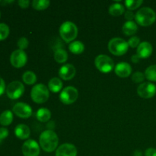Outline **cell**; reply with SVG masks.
I'll use <instances>...</instances> for the list:
<instances>
[{
  "instance_id": "34",
  "label": "cell",
  "mask_w": 156,
  "mask_h": 156,
  "mask_svg": "<svg viewBox=\"0 0 156 156\" xmlns=\"http://www.w3.org/2000/svg\"><path fill=\"white\" fill-rule=\"evenodd\" d=\"M124 16H125V18H126L127 21H132L133 18H135V15L133 14V12L132 11H129V10L125 12Z\"/></svg>"
},
{
  "instance_id": "10",
  "label": "cell",
  "mask_w": 156,
  "mask_h": 156,
  "mask_svg": "<svg viewBox=\"0 0 156 156\" xmlns=\"http://www.w3.org/2000/svg\"><path fill=\"white\" fill-rule=\"evenodd\" d=\"M156 93V86L152 82H143L137 88V94L143 98H151Z\"/></svg>"
},
{
  "instance_id": "28",
  "label": "cell",
  "mask_w": 156,
  "mask_h": 156,
  "mask_svg": "<svg viewBox=\"0 0 156 156\" xmlns=\"http://www.w3.org/2000/svg\"><path fill=\"white\" fill-rule=\"evenodd\" d=\"M143 3V0H126L125 2V5L129 11H133L140 8Z\"/></svg>"
},
{
  "instance_id": "19",
  "label": "cell",
  "mask_w": 156,
  "mask_h": 156,
  "mask_svg": "<svg viewBox=\"0 0 156 156\" xmlns=\"http://www.w3.org/2000/svg\"><path fill=\"white\" fill-rule=\"evenodd\" d=\"M36 117L40 122L47 123L51 118V112L47 108H41L37 111Z\"/></svg>"
},
{
  "instance_id": "38",
  "label": "cell",
  "mask_w": 156,
  "mask_h": 156,
  "mask_svg": "<svg viewBox=\"0 0 156 156\" xmlns=\"http://www.w3.org/2000/svg\"><path fill=\"white\" fill-rule=\"evenodd\" d=\"M140 59V58L139 57L138 55L137 54L133 55L132 57H131V60H132V62H134V63H137V62H139Z\"/></svg>"
},
{
  "instance_id": "39",
  "label": "cell",
  "mask_w": 156,
  "mask_h": 156,
  "mask_svg": "<svg viewBox=\"0 0 156 156\" xmlns=\"http://www.w3.org/2000/svg\"><path fill=\"white\" fill-rule=\"evenodd\" d=\"M133 156H143V152H142L141 150H136L133 153Z\"/></svg>"
},
{
  "instance_id": "1",
  "label": "cell",
  "mask_w": 156,
  "mask_h": 156,
  "mask_svg": "<svg viewBox=\"0 0 156 156\" xmlns=\"http://www.w3.org/2000/svg\"><path fill=\"white\" fill-rule=\"evenodd\" d=\"M40 146L47 152L56 150L59 144V138L56 133L52 129H47L41 134L39 138Z\"/></svg>"
},
{
  "instance_id": "35",
  "label": "cell",
  "mask_w": 156,
  "mask_h": 156,
  "mask_svg": "<svg viewBox=\"0 0 156 156\" xmlns=\"http://www.w3.org/2000/svg\"><path fill=\"white\" fill-rule=\"evenodd\" d=\"M18 5L21 8V9H27L30 4V1L28 0H19L18 1Z\"/></svg>"
},
{
  "instance_id": "37",
  "label": "cell",
  "mask_w": 156,
  "mask_h": 156,
  "mask_svg": "<svg viewBox=\"0 0 156 156\" xmlns=\"http://www.w3.org/2000/svg\"><path fill=\"white\" fill-rule=\"evenodd\" d=\"M5 83L2 78L0 77V95L5 92Z\"/></svg>"
},
{
  "instance_id": "2",
  "label": "cell",
  "mask_w": 156,
  "mask_h": 156,
  "mask_svg": "<svg viewBox=\"0 0 156 156\" xmlns=\"http://www.w3.org/2000/svg\"><path fill=\"white\" fill-rule=\"evenodd\" d=\"M136 23L143 27H147L153 24L156 20L155 11L149 7H143L140 9L135 15Z\"/></svg>"
},
{
  "instance_id": "24",
  "label": "cell",
  "mask_w": 156,
  "mask_h": 156,
  "mask_svg": "<svg viewBox=\"0 0 156 156\" xmlns=\"http://www.w3.org/2000/svg\"><path fill=\"white\" fill-rule=\"evenodd\" d=\"M13 121V114L11 111H5L0 114V124L9 126Z\"/></svg>"
},
{
  "instance_id": "14",
  "label": "cell",
  "mask_w": 156,
  "mask_h": 156,
  "mask_svg": "<svg viewBox=\"0 0 156 156\" xmlns=\"http://www.w3.org/2000/svg\"><path fill=\"white\" fill-rule=\"evenodd\" d=\"M76 68L72 64L63 65L59 70V76L62 79L66 81H69L76 76Z\"/></svg>"
},
{
  "instance_id": "7",
  "label": "cell",
  "mask_w": 156,
  "mask_h": 156,
  "mask_svg": "<svg viewBox=\"0 0 156 156\" xmlns=\"http://www.w3.org/2000/svg\"><path fill=\"white\" fill-rule=\"evenodd\" d=\"M79 97V91L75 87L68 86L64 88L59 94V99L65 105H72L76 101Z\"/></svg>"
},
{
  "instance_id": "6",
  "label": "cell",
  "mask_w": 156,
  "mask_h": 156,
  "mask_svg": "<svg viewBox=\"0 0 156 156\" xmlns=\"http://www.w3.org/2000/svg\"><path fill=\"white\" fill-rule=\"evenodd\" d=\"M94 65L96 68L103 73H108L114 68V60L107 55H98L94 59Z\"/></svg>"
},
{
  "instance_id": "15",
  "label": "cell",
  "mask_w": 156,
  "mask_h": 156,
  "mask_svg": "<svg viewBox=\"0 0 156 156\" xmlns=\"http://www.w3.org/2000/svg\"><path fill=\"white\" fill-rule=\"evenodd\" d=\"M152 51L153 47L152 44L148 41H143L137 47L136 54L140 59H146L152 55Z\"/></svg>"
},
{
  "instance_id": "11",
  "label": "cell",
  "mask_w": 156,
  "mask_h": 156,
  "mask_svg": "<svg viewBox=\"0 0 156 156\" xmlns=\"http://www.w3.org/2000/svg\"><path fill=\"white\" fill-rule=\"evenodd\" d=\"M27 61V56L25 52L21 50H16L13 51L10 56L11 64L15 68H21Z\"/></svg>"
},
{
  "instance_id": "17",
  "label": "cell",
  "mask_w": 156,
  "mask_h": 156,
  "mask_svg": "<svg viewBox=\"0 0 156 156\" xmlns=\"http://www.w3.org/2000/svg\"><path fill=\"white\" fill-rule=\"evenodd\" d=\"M15 134L20 140H27L30 135V128L25 124H18L15 129Z\"/></svg>"
},
{
  "instance_id": "9",
  "label": "cell",
  "mask_w": 156,
  "mask_h": 156,
  "mask_svg": "<svg viewBox=\"0 0 156 156\" xmlns=\"http://www.w3.org/2000/svg\"><path fill=\"white\" fill-rule=\"evenodd\" d=\"M41 146L34 140H27L22 146V153L24 156H39Z\"/></svg>"
},
{
  "instance_id": "16",
  "label": "cell",
  "mask_w": 156,
  "mask_h": 156,
  "mask_svg": "<svg viewBox=\"0 0 156 156\" xmlns=\"http://www.w3.org/2000/svg\"><path fill=\"white\" fill-rule=\"evenodd\" d=\"M116 75L120 78H126L132 73V67L127 62H120L114 69Z\"/></svg>"
},
{
  "instance_id": "27",
  "label": "cell",
  "mask_w": 156,
  "mask_h": 156,
  "mask_svg": "<svg viewBox=\"0 0 156 156\" xmlns=\"http://www.w3.org/2000/svg\"><path fill=\"white\" fill-rule=\"evenodd\" d=\"M145 77L151 82H156V65L149 66L145 71Z\"/></svg>"
},
{
  "instance_id": "40",
  "label": "cell",
  "mask_w": 156,
  "mask_h": 156,
  "mask_svg": "<svg viewBox=\"0 0 156 156\" xmlns=\"http://www.w3.org/2000/svg\"><path fill=\"white\" fill-rule=\"evenodd\" d=\"M0 17H1V13H0Z\"/></svg>"
},
{
  "instance_id": "20",
  "label": "cell",
  "mask_w": 156,
  "mask_h": 156,
  "mask_svg": "<svg viewBox=\"0 0 156 156\" xmlns=\"http://www.w3.org/2000/svg\"><path fill=\"white\" fill-rule=\"evenodd\" d=\"M62 82L59 78H52L48 82V88L50 91L53 93H57L62 89Z\"/></svg>"
},
{
  "instance_id": "8",
  "label": "cell",
  "mask_w": 156,
  "mask_h": 156,
  "mask_svg": "<svg viewBox=\"0 0 156 156\" xmlns=\"http://www.w3.org/2000/svg\"><path fill=\"white\" fill-rule=\"evenodd\" d=\"M6 94L11 99H18L24 92V86L19 81H13L6 88Z\"/></svg>"
},
{
  "instance_id": "23",
  "label": "cell",
  "mask_w": 156,
  "mask_h": 156,
  "mask_svg": "<svg viewBox=\"0 0 156 156\" xmlns=\"http://www.w3.org/2000/svg\"><path fill=\"white\" fill-rule=\"evenodd\" d=\"M108 12H109V14H111L113 16H120L122 14L125 13L124 6L120 3H114V4L111 5Z\"/></svg>"
},
{
  "instance_id": "3",
  "label": "cell",
  "mask_w": 156,
  "mask_h": 156,
  "mask_svg": "<svg viewBox=\"0 0 156 156\" xmlns=\"http://www.w3.org/2000/svg\"><path fill=\"white\" fill-rule=\"evenodd\" d=\"M59 34L65 42H73L78 35V27L71 21H65L59 27Z\"/></svg>"
},
{
  "instance_id": "25",
  "label": "cell",
  "mask_w": 156,
  "mask_h": 156,
  "mask_svg": "<svg viewBox=\"0 0 156 156\" xmlns=\"http://www.w3.org/2000/svg\"><path fill=\"white\" fill-rule=\"evenodd\" d=\"M22 80L26 85H34L37 82V76L34 72L26 71L22 76Z\"/></svg>"
},
{
  "instance_id": "18",
  "label": "cell",
  "mask_w": 156,
  "mask_h": 156,
  "mask_svg": "<svg viewBox=\"0 0 156 156\" xmlns=\"http://www.w3.org/2000/svg\"><path fill=\"white\" fill-rule=\"evenodd\" d=\"M137 30H138V26L136 23L133 21H126L122 27L123 34L126 36H133L136 33Z\"/></svg>"
},
{
  "instance_id": "21",
  "label": "cell",
  "mask_w": 156,
  "mask_h": 156,
  "mask_svg": "<svg viewBox=\"0 0 156 156\" xmlns=\"http://www.w3.org/2000/svg\"><path fill=\"white\" fill-rule=\"evenodd\" d=\"M54 59L58 63H64L68 59V53L64 49L56 48L54 52Z\"/></svg>"
},
{
  "instance_id": "30",
  "label": "cell",
  "mask_w": 156,
  "mask_h": 156,
  "mask_svg": "<svg viewBox=\"0 0 156 156\" xmlns=\"http://www.w3.org/2000/svg\"><path fill=\"white\" fill-rule=\"evenodd\" d=\"M145 74L142 72H136L133 74L132 80L135 83H141L145 79Z\"/></svg>"
},
{
  "instance_id": "31",
  "label": "cell",
  "mask_w": 156,
  "mask_h": 156,
  "mask_svg": "<svg viewBox=\"0 0 156 156\" xmlns=\"http://www.w3.org/2000/svg\"><path fill=\"white\" fill-rule=\"evenodd\" d=\"M17 45H18L19 50H25V49H27V47H28L29 41H28V40L27 39V38L24 37H21L18 41Z\"/></svg>"
},
{
  "instance_id": "13",
  "label": "cell",
  "mask_w": 156,
  "mask_h": 156,
  "mask_svg": "<svg viewBox=\"0 0 156 156\" xmlns=\"http://www.w3.org/2000/svg\"><path fill=\"white\" fill-rule=\"evenodd\" d=\"M56 156H77V149L70 143H64L57 148Z\"/></svg>"
},
{
  "instance_id": "5",
  "label": "cell",
  "mask_w": 156,
  "mask_h": 156,
  "mask_svg": "<svg viewBox=\"0 0 156 156\" xmlns=\"http://www.w3.org/2000/svg\"><path fill=\"white\" fill-rule=\"evenodd\" d=\"M49 88L44 84H37L32 88L30 97L34 102L37 104L45 103L49 99Z\"/></svg>"
},
{
  "instance_id": "32",
  "label": "cell",
  "mask_w": 156,
  "mask_h": 156,
  "mask_svg": "<svg viewBox=\"0 0 156 156\" xmlns=\"http://www.w3.org/2000/svg\"><path fill=\"white\" fill-rule=\"evenodd\" d=\"M128 45L129 47H132V48H136V47H138V46L140 44V39L136 36H133L132 37H130L128 41Z\"/></svg>"
},
{
  "instance_id": "22",
  "label": "cell",
  "mask_w": 156,
  "mask_h": 156,
  "mask_svg": "<svg viewBox=\"0 0 156 156\" xmlns=\"http://www.w3.org/2000/svg\"><path fill=\"white\" fill-rule=\"evenodd\" d=\"M69 49L70 52L74 54H81L85 50V46L82 41H73L72 43H70Z\"/></svg>"
},
{
  "instance_id": "29",
  "label": "cell",
  "mask_w": 156,
  "mask_h": 156,
  "mask_svg": "<svg viewBox=\"0 0 156 156\" xmlns=\"http://www.w3.org/2000/svg\"><path fill=\"white\" fill-rule=\"evenodd\" d=\"M9 27L5 23H0V41L6 39L9 35Z\"/></svg>"
},
{
  "instance_id": "36",
  "label": "cell",
  "mask_w": 156,
  "mask_h": 156,
  "mask_svg": "<svg viewBox=\"0 0 156 156\" xmlns=\"http://www.w3.org/2000/svg\"><path fill=\"white\" fill-rule=\"evenodd\" d=\"M145 156H156V149L154 148H149L145 152Z\"/></svg>"
},
{
  "instance_id": "12",
  "label": "cell",
  "mask_w": 156,
  "mask_h": 156,
  "mask_svg": "<svg viewBox=\"0 0 156 156\" xmlns=\"http://www.w3.org/2000/svg\"><path fill=\"white\" fill-rule=\"evenodd\" d=\"M13 112L22 119H27L32 115V109L30 105L24 102H18L13 106Z\"/></svg>"
},
{
  "instance_id": "26",
  "label": "cell",
  "mask_w": 156,
  "mask_h": 156,
  "mask_svg": "<svg viewBox=\"0 0 156 156\" xmlns=\"http://www.w3.org/2000/svg\"><path fill=\"white\" fill-rule=\"evenodd\" d=\"M50 4L48 0H34L32 2V7L38 11L45 10L50 6Z\"/></svg>"
},
{
  "instance_id": "33",
  "label": "cell",
  "mask_w": 156,
  "mask_h": 156,
  "mask_svg": "<svg viewBox=\"0 0 156 156\" xmlns=\"http://www.w3.org/2000/svg\"><path fill=\"white\" fill-rule=\"evenodd\" d=\"M9 136V130L5 127L0 128V143Z\"/></svg>"
},
{
  "instance_id": "4",
  "label": "cell",
  "mask_w": 156,
  "mask_h": 156,
  "mask_svg": "<svg viewBox=\"0 0 156 156\" xmlns=\"http://www.w3.org/2000/svg\"><path fill=\"white\" fill-rule=\"evenodd\" d=\"M108 50L113 55L120 56L124 55L129 49L128 43L123 38L114 37L108 43Z\"/></svg>"
}]
</instances>
